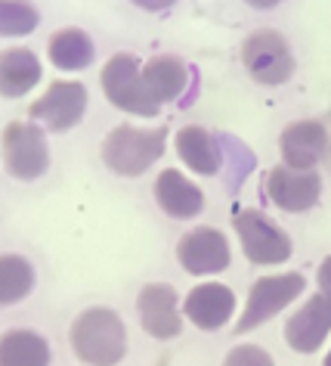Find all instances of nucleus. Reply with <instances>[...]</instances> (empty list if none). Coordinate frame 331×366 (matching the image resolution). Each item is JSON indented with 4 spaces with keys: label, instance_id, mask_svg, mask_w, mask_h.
<instances>
[{
    "label": "nucleus",
    "instance_id": "f257e3e1",
    "mask_svg": "<svg viewBox=\"0 0 331 366\" xmlns=\"http://www.w3.org/2000/svg\"><path fill=\"white\" fill-rule=\"evenodd\" d=\"M68 345L84 366H118L127 357V326L112 307H87L71 320Z\"/></svg>",
    "mask_w": 331,
    "mask_h": 366
},
{
    "label": "nucleus",
    "instance_id": "f03ea898",
    "mask_svg": "<svg viewBox=\"0 0 331 366\" xmlns=\"http://www.w3.org/2000/svg\"><path fill=\"white\" fill-rule=\"evenodd\" d=\"M168 127H133L118 124L103 140V162L118 177H140L164 155Z\"/></svg>",
    "mask_w": 331,
    "mask_h": 366
},
{
    "label": "nucleus",
    "instance_id": "7ed1b4c3",
    "mask_svg": "<svg viewBox=\"0 0 331 366\" xmlns=\"http://www.w3.org/2000/svg\"><path fill=\"white\" fill-rule=\"evenodd\" d=\"M99 87L115 109L136 118H155L161 112V99L152 94L149 81L143 75V62L133 53H115L106 59L99 71Z\"/></svg>",
    "mask_w": 331,
    "mask_h": 366
},
{
    "label": "nucleus",
    "instance_id": "20e7f679",
    "mask_svg": "<svg viewBox=\"0 0 331 366\" xmlns=\"http://www.w3.org/2000/svg\"><path fill=\"white\" fill-rule=\"evenodd\" d=\"M303 289H307V280H303V273H297V270L270 273V277L254 280V286L248 289L245 307L235 320L233 332L245 335V332L260 329L263 323H270L273 317H279L285 307L294 305V301L303 295Z\"/></svg>",
    "mask_w": 331,
    "mask_h": 366
},
{
    "label": "nucleus",
    "instance_id": "39448f33",
    "mask_svg": "<svg viewBox=\"0 0 331 366\" xmlns=\"http://www.w3.org/2000/svg\"><path fill=\"white\" fill-rule=\"evenodd\" d=\"M233 230L238 236V242H242L245 258L251 261L254 267H275V264H285L294 252L291 236L285 233L266 212H260V208H238L235 217H233Z\"/></svg>",
    "mask_w": 331,
    "mask_h": 366
},
{
    "label": "nucleus",
    "instance_id": "423d86ee",
    "mask_svg": "<svg viewBox=\"0 0 331 366\" xmlns=\"http://www.w3.org/2000/svg\"><path fill=\"white\" fill-rule=\"evenodd\" d=\"M242 66L257 84L279 87L294 75V53L275 29H257L242 41Z\"/></svg>",
    "mask_w": 331,
    "mask_h": 366
},
{
    "label": "nucleus",
    "instance_id": "0eeeda50",
    "mask_svg": "<svg viewBox=\"0 0 331 366\" xmlns=\"http://www.w3.org/2000/svg\"><path fill=\"white\" fill-rule=\"evenodd\" d=\"M4 164L16 180H38L50 168L47 131L34 122H6Z\"/></svg>",
    "mask_w": 331,
    "mask_h": 366
},
{
    "label": "nucleus",
    "instance_id": "6e6552de",
    "mask_svg": "<svg viewBox=\"0 0 331 366\" xmlns=\"http://www.w3.org/2000/svg\"><path fill=\"white\" fill-rule=\"evenodd\" d=\"M87 87L81 81H53L44 94L29 106L34 124H41L50 134H66L87 115Z\"/></svg>",
    "mask_w": 331,
    "mask_h": 366
},
{
    "label": "nucleus",
    "instance_id": "1a4fd4ad",
    "mask_svg": "<svg viewBox=\"0 0 331 366\" xmlns=\"http://www.w3.org/2000/svg\"><path fill=\"white\" fill-rule=\"evenodd\" d=\"M285 342L294 354H316L331 335V295L312 292L285 320Z\"/></svg>",
    "mask_w": 331,
    "mask_h": 366
},
{
    "label": "nucleus",
    "instance_id": "9d476101",
    "mask_svg": "<svg viewBox=\"0 0 331 366\" xmlns=\"http://www.w3.org/2000/svg\"><path fill=\"white\" fill-rule=\"evenodd\" d=\"M136 317L146 335H152L155 342H173L183 332V305L177 289L168 282H149L136 295Z\"/></svg>",
    "mask_w": 331,
    "mask_h": 366
},
{
    "label": "nucleus",
    "instance_id": "9b49d317",
    "mask_svg": "<svg viewBox=\"0 0 331 366\" xmlns=\"http://www.w3.org/2000/svg\"><path fill=\"white\" fill-rule=\"evenodd\" d=\"M177 261L189 277H217L233 264V249L223 230L217 227H195L183 233L177 242Z\"/></svg>",
    "mask_w": 331,
    "mask_h": 366
},
{
    "label": "nucleus",
    "instance_id": "f8f14e48",
    "mask_svg": "<svg viewBox=\"0 0 331 366\" xmlns=\"http://www.w3.org/2000/svg\"><path fill=\"white\" fill-rule=\"evenodd\" d=\"M266 199L288 214H303L319 202L322 196V177L319 171H297L288 164H273L263 180Z\"/></svg>",
    "mask_w": 331,
    "mask_h": 366
},
{
    "label": "nucleus",
    "instance_id": "ddd939ff",
    "mask_svg": "<svg viewBox=\"0 0 331 366\" xmlns=\"http://www.w3.org/2000/svg\"><path fill=\"white\" fill-rule=\"evenodd\" d=\"M235 292L223 282H198L183 298V314L201 332H217L235 317Z\"/></svg>",
    "mask_w": 331,
    "mask_h": 366
},
{
    "label": "nucleus",
    "instance_id": "4468645a",
    "mask_svg": "<svg viewBox=\"0 0 331 366\" xmlns=\"http://www.w3.org/2000/svg\"><path fill=\"white\" fill-rule=\"evenodd\" d=\"M328 152V127L316 118H300V122L285 124L279 134V155L282 164L297 171H316L322 155Z\"/></svg>",
    "mask_w": 331,
    "mask_h": 366
},
{
    "label": "nucleus",
    "instance_id": "2eb2a0df",
    "mask_svg": "<svg viewBox=\"0 0 331 366\" xmlns=\"http://www.w3.org/2000/svg\"><path fill=\"white\" fill-rule=\"evenodd\" d=\"M155 202L173 221H192L205 212V193L195 180H189L180 168H164L155 177Z\"/></svg>",
    "mask_w": 331,
    "mask_h": 366
},
{
    "label": "nucleus",
    "instance_id": "dca6fc26",
    "mask_svg": "<svg viewBox=\"0 0 331 366\" xmlns=\"http://www.w3.org/2000/svg\"><path fill=\"white\" fill-rule=\"evenodd\" d=\"M177 155L180 162L186 164L192 174L198 177H214V174L223 168V152H220V143L214 140V134L201 124H186L177 131Z\"/></svg>",
    "mask_w": 331,
    "mask_h": 366
},
{
    "label": "nucleus",
    "instance_id": "f3484780",
    "mask_svg": "<svg viewBox=\"0 0 331 366\" xmlns=\"http://www.w3.org/2000/svg\"><path fill=\"white\" fill-rule=\"evenodd\" d=\"M44 78V66L29 47H6L0 53V94L4 99H19L31 94Z\"/></svg>",
    "mask_w": 331,
    "mask_h": 366
},
{
    "label": "nucleus",
    "instance_id": "a211bd4d",
    "mask_svg": "<svg viewBox=\"0 0 331 366\" xmlns=\"http://www.w3.org/2000/svg\"><path fill=\"white\" fill-rule=\"evenodd\" d=\"M47 56L59 71H84L93 66L96 47L84 29L68 25V29H59L47 38Z\"/></svg>",
    "mask_w": 331,
    "mask_h": 366
},
{
    "label": "nucleus",
    "instance_id": "6ab92c4d",
    "mask_svg": "<svg viewBox=\"0 0 331 366\" xmlns=\"http://www.w3.org/2000/svg\"><path fill=\"white\" fill-rule=\"evenodd\" d=\"M0 366H50V342L25 326L6 329L0 338Z\"/></svg>",
    "mask_w": 331,
    "mask_h": 366
},
{
    "label": "nucleus",
    "instance_id": "aec40b11",
    "mask_svg": "<svg viewBox=\"0 0 331 366\" xmlns=\"http://www.w3.org/2000/svg\"><path fill=\"white\" fill-rule=\"evenodd\" d=\"M143 75L149 81L152 94L161 99V103H170L177 99L189 84V69L180 56H170V53H161V56H152L143 62Z\"/></svg>",
    "mask_w": 331,
    "mask_h": 366
},
{
    "label": "nucleus",
    "instance_id": "412c9836",
    "mask_svg": "<svg viewBox=\"0 0 331 366\" xmlns=\"http://www.w3.org/2000/svg\"><path fill=\"white\" fill-rule=\"evenodd\" d=\"M34 289V267L22 254H4L0 258V305L10 307L29 298Z\"/></svg>",
    "mask_w": 331,
    "mask_h": 366
},
{
    "label": "nucleus",
    "instance_id": "4be33fe9",
    "mask_svg": "<svg viewBox=\"0 0 331 366\" xmlns=\"http://www.w3.org/2000/svg\"><path fill=\"white\" fill-rule=\"evenodd\" d=\"M41 13L31 0H0V31L4 38H25L38 29Z\"/></svg>",
    "mask_w": 331,
    "mask_h": 366
},
{
    "label": "nucleus",
    "instance_id": "5701e85b",
    "mask_svg": "<svg viewBox=\"0 0 331 366\" xmlns=\"http://www.w3.org/2000/svg\"><path fill=\"white\" fill-rule=\"evenodd\" d=\"M223 366H275L273 354L254 342H238L226 351Z\"/></svg>",
    "mask_w": 331,
    "mask_h": 366
},
{
    "label": "nucleus",
    "instance_id": "b1692460",
    "mask_svg": "<svg viewBox=\"0 0 331 366\" xmlns=\"http://www.w3.org/2000/svg\"><path fill=\"white\" fill-rule=\"evenodd\" d=\"M316 286H319V292H328V295H331V254L319 261V267H316Z\"/></svg>",
    "mask_w": 331,
    "mask_h": 366
},
{
    "label": "nucleus",
    "instance_id": "393cba45",
    "mask_svg": "<svg viewBox=\"0 0 331 366\" xmlns=\"http://www.w3.org/2000/svg\"><path fill=\"white\" fill-rule=\"evenodd\" d=\"M133 6H140V10L146 13H164V10H170L177 0H131Z\"/></svg>",
    "mask_w": 331,
    "mask_h": 366
},
{
    "label": "nucleus",
    "instance_id": "a878e982",
    "mask_svg": "<svg viewBox=\"0 0 331 366\" xmlns=\"http://www.w3.org/2000/svg\"><path fill=\"white\" fill-rule=\"evenodd\" d=\"M248 6H254V10H273V6H279L282 0H245Z\"/></svg>",
    "mask_w": 331,
    "mask_h": 366
},
{
    "label": "nucleus",
    "instance_id": "bb28decb",
    "mask_svg": "<svg viewBox=\"0 0 331 366\" xmlns=\"http://www.w3.org/2000/svg\"><path fill=\"white\" fill-rule=\"evenodd\" d=\"M322 366H331V351L325 354V360H322Z\"/></svg>",
    "mask_w": 331,
    "mask_h": 366
}]
</instances>
